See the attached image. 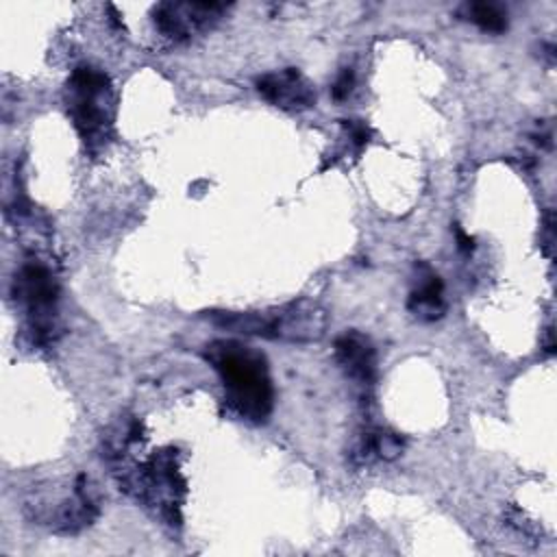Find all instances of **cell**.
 Returning a JSON list of instances; mask_svg holds the SVG:
<instances>
[{
	"mask_svg": "<svg viewBox=\"0 0 557 557\" xmlns=\"http://www.w3.org/2000/svg\"><path fill=\"white\" fill-rule=\"evenodd\" d=\"M420 281L418 285L411 289L409 300H407V309L424 322L437 320L444 315L446 311V302H444V283L442 278L429 268L422 265L420 268Z\"/></svg>",
	"mask_w": 557,
	"mask_h": 557,
	"instance_id": "ba28073f",
	"label": "cell"
},
{
	"mask_svg": "<svg viewBox=\"0 0 557 557\" xmlns=\"http://www.w3.org/2000/svg\"><path fill=\"white\" fill-rule=\"evenodd\" d=\"M67 111L89 150H98L111 135L109 76L91 65L74 67L67 81Z\"/></svg>",
	"mask_w": 557,
	"mask_h": 557,
	"instance_id": "3957f363",
	"label": "cell"
},
{
	"mask_svg": "<svg viewBox=\"0 0 557 557\" xmlns=\"http://www.w3.org/2000/svg\"><path fill=\"white\" fill-rule=\"evenodd\" d=\"M352 85H355V72L350 67H344L339 72V76L335 78V83L331 85V94L335 100H344L350 91H352Z\"/></svg>",
	"mask_w": 557,
	"mask_h": 557,
	"instance_id": "7c38bea8",
	"label": "cell"
},
{
	"mask_svg": "<svg viewBox=\"0 0 557 557\" xmlns=\"http://www.w3.org/2000/svg\"><path fill=\"white\" fill-rule=\"evenodd\" d=\"M257 91L283 111H305L315 104V91L311 83L294 67L263 74L257 78Z\"/></svg>",
	"mask_w": 557,
	"mask_h": 557,
	"instance_id": "8992f818",
	"label": "cell"
},
{
	"mask_svg": "<svg viewBox=\"0 0 557 557\" xmlns=\"http://www.w3.org/2000/svg\"><path fill=\"white\" fill-rule=\"evenodd\" d=\"M211 322L246 335L287 342H313L324 335L326 313L309 300H298L274 311H211Z\"/></svg>",
	"mask_w": 557,
	"mask_h": 557,
	"instance_id": "7a4b0ae2",
	"label": "cell"
},
{
	"mask_svg": "<svg viewBox=\"0 0 557 557\" xmlns=\"http://www.w3.org/2000/svg\"><path fill=\"white\" fill-rule=\"evenodd\" d=\"M403 450V437L387 429H370L366 431L352 448V459L357 463H372V461H392Z\"/></svg>",
	"mask_w": 557,
	"mask_h": 557,
	"instance_id": "9c48e42d",
	"label": "cell"
},
{
	"mask_svg": "<svg viewBox=\"0 0 557 557\" xmlns=\"http://www.w3.org/2000/svg\"><path fill=\"white\" fill-rule=\"evenodd\" d=\"M205 359L218 370L228 407L248 422H265L274 405L265 357L242 342L215 339L205 346Z\"/></svg>",
	"mask_w": 557,
	"mask_h": 557,
	"instance_id": "6da1fadb",
	"label": "cell"
},
{
	"mask_svg": "<svg viewBox=\"0 0 557 557\" xmlns=\"http://www.w3.org/2000/svg\"><path fill=\"white\" fill-rule=\"evenodd\" d=\"M342 124H344V128H346L350 141H352V146L363 148V146L370 141V135H372V133H370V128H368L361 120H344Z\"/></svg>",
	"mask_w": 557,
	"mask_h": 557,
	"instance_id": "8fae6325",
	"label": "cell"
},
{
	"mask_svg": "<svg viewBox=\"0 0 557 557\" xmlns=\"http://www.w3.org/2000/svg\"><path fill=\"white\" fill-rule=\"evenodd\" d=\"M222 11H226V4L220 2H163L154 7L152 17L165 37L183 41L196 30L207 28Z\"/></svg>",
	"mask_w": 557,
	"mask_h": 557,
	"instance_id": "5b68a950",
	"label": "cell"
},
{
	"mask_svg": "<svg viewBox=\"0 0 557 557\" xmlns=\"http://www.w3.org/2000/svg\"><path fill=\"white\" fill-rule=\"evenodd\" d=\"M455 239H457V248L463 252V255H470L474 250V237L468 235L459 224H455Z\"/></svg>",
	"mask_w": 557,
	"mask_h": 557,
	"instance_id": "4fadbf2b",
	"label": "cell"
},
{
	"mask_svg": "<svg viewBox=\"0 0 557 557\" xmlns=\"http://www.w3.org/2000/svg\"><path fill=\"white\" fill-rule=\"evenodd\" d=\"M461 17L476 24L485 33L507 30V11L492 2H466L461 7Z\"/></svg>",
	"mask_w": 557,
	"mask_h": 557,
	"instance_id": "30bf717a",
	"label": "cell"
},
{
	"mask_svg": "<svg viewBox=\"0 0 557 557\" xmlns=\"http://www.w3.org/2000/svg\"><path fill=\"white\" fill-rule=\"evenodd\" d=\"M335 359L339 368L355 379L357 383L370 385L376 379V350L372 342L357 333V331H346L335 339L333 346Z\"/></svg>",
	"mask_w": 557,
	"mask_h": 557,
	"instance_id": "52a82bcc",
	"label": "cell"
},
{
	"mask_svg": "<svg viewBox=\"0 0 557 557\" xmlns=\"http://www.w3.org/2000/svg\"><path fill=\"white\" fill-rule=\"evenodd\" d=\"M13 294L26 307L33 344H48L54 333V305L59 298L54 274L48 270V265L28 261L22 265L20 274H15Z\"/></svg>",
	"mask_w": 557,
	"mask_h": 557,
	"instance_id": "277c9868",
	"label": "cell"
}]
</instances>
